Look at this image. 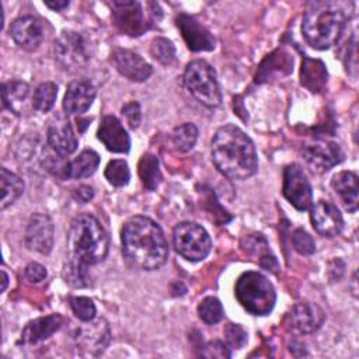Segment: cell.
Segmentation results:
<instances>
[{
  "label": "cell",
  "instance_id": "cb8c5ba5",
  "mask_svg": "<svg viewBox=\"0 0 359 359\" xmlns=\"http://www.w3.org/2000/svg\"><path fill=\"white\" fill-rule=\"evenodd\" d=\"M328 73L325 65L318 59L304 57L300 70V83L311 93H320L327 84Z\"/></svg>",
  "mask_w": 359,
  "mask_h": 359
},
{
  "label": "cell",
  "instance_id": "603a6c76",
  "mask_svg": "<svg viewBox=\"0 0 359 359\" xmlns=\"http://www.w3.org/2000/svg\"><path fill=\"white\" fill-rule=\"evenodd\" d=\"M65 323V318L60 314H50L45 317L35 318L29 321L21 334L22 344H38L50 335H53Z\"/></svg>",
  "mask_w": 359,
  "mask_h": 359
},
{
  "label": "cell",
  "instance_id": "ac0fdd59",
  "mask_svg": "<svg viewBox=\"0 0 359 359\" xmlns=\"http://www.w3.org/2000/svg\"><path fill=\"white\" fill-rule=\"evenodd\" d=\"M175 24L191 50L201 52L212 50L215 48V38L212 34L194 17L181 13L177 15Z\"/></svg>",
  "mask_w": 359,
  "mask_h": 359
},
{
  "label": "cell",
  "instance_id": "3957f363",
  "mask_svg": "<svg viewBox=\"0 0 359 359\" xmlns=\"http://www.w3.org/2000/svg\"><path fill=\"white\" fill-rule=\"evenodd\" d=\"M349 15L351 13H346V3H313L306 10L302 22V32L306 42L320 50L334 46Z\"/></svg>",
  "mask_w": 359,
  "mask_h": 359
},
{
  "label": "cell",
  "instance_id": "7bdbcfd3",
  "mask_svg": "<svg viewBox=\"0 0 359 359\" xmlns=\"http://www.w3.org/2000/svg\"><path fill=\"white\" fill-rule=\"evenodd\" d=\"M46 7L52 8L53 11H60L63 8H66L69 6V1L67 0H63V1H45L43 3Z\"/></svg>",
  "mask_w": 359,
  "mask_h": 359
},
{
  "label": "cell",
  "instance_id": "836d02e7",
  "mask_svg": "<svg viewBox=\"0 0 359 359\" xmlns=\"http://www.w3.org/2000/svg\"><path fill=\"white\" fill-rule=\"evenodd\" d=\"M198 314L203 323L216 324L223 318V306L219 299L209 296L199 303Z\"/></svg>",
  "mask_w": 359,
  "mask_h": 359
},
{
  "label": "cell",
  "instance_id": "9c48e42d",
  "mask_svg": "<svg viewBox=\"0 0 359 359\" xmlns=\"http://www.w3.org/2000/svg\"><path fill=\"white\" fill-rule=\"evenodd\" d=\"M91 45L86 35L76 31H63L53 45L56 63L65 70L83 67L91 57Z\"/></svg>",
  "mask_w": 359,
  "mask_h": 359
},
{
  "label": "cell",
  "instance_id": "1f68e13d",
  "mask_svg": "<svg viewBox=\"0 0 359 359\" xmlns=\"http://www.w3.org/2000/svg\"><path fill=\"white\" fill-rule=\"evenodd\" d=\"M86 264L69 258L63 268V279L73 287H84L90 285V276Z\"/></svg>",
  "mask_w": 359,
  "mask_h": 359
},
{
  "label": "cell",
  "instance_id": "7c38bea8",
  "mask_svg": "<svg viewBox=\"0 0 359 359\" xmlns=\"http://www.w3.org/2000/svg\"><path fill=\"white\" fill-rule=\"evenodd\" d=\"M302 153L309 167L318 174L331 170L334 165L344 160L341 147L337 143L324 139H318L306 144Z\"/></svg>",
  "mask_w": 359,
  "mask_h": 359
},
{
  "label": "cell",
  "instance_id": "60d3db41",
  "mask_svg": "<svg viewBox=\"0 0 359 359\" xmlns=\"http://www.w3.org/2000/svg\"><path fill=\"white\" fill-rule=\"evenodd\" d=\"M24 276L31 283H39L46 278V269L43 265H41L38 262H31L25 266Z\"/></svg>",
  "mask_w": 359,
  "mask_h": 359
},
{
  "label": "cell",
  "instance_id": "5b68a950",
  "mask_svg": "<svg viewBox=\"0 0 359 359\" xmlns=\"http://www.w3.org/2000/svg\"><path fill=\"white\" fill-rule=\"evenodd\" d=\"M111 17L115 27L130 36H139L161 18V8L154 1L146 4L135 0H115L111 3Z\"/></svg>",
  "mask_w": 359,
  "mask_h": 359
},
{
  "label": "cell",
  "instance_id": "484cf974",
  "mask_svg": "<svg viewBox=\"0 0 359 359\" xmlns=\"http://www.w3.org/2000/svg\"><path fill=\"white\" fill-rule=\"evenodd\" d=\"M29 94V86L21 80H11L3 84L1 95L6 108L14 114H21V108Z\"/></svg>",
  "mask_w": 359,
  "mask_h": 359
},
{
  "label": "cell",
  "instance_id": "4dcf8cb0",
  "mask_svg": "<svg viewBox=\"0 0 359 359\" xmlns=\"http://www.w3.org/2000/svg\"><path fill=\"white\" fill-rule=\"evenodd\" d=\"M57 97V86L52 81L39 84L32 97V107L39 112H48L52 109Z\"/></svg>",
  "mask_w": 359,
  "mask_h": 359
},
{
  "label": "cell",
  "instance_id": "7a4b0ae2",
  "mask_svg": "<svg viewBox=\"0 0 359 359\" xmlns=\"http://www.w3.org/2000/svg\"><path fill=\"white\" fill-rule=\"evenodd\" d=\"M210 153L216 168L230 180H247L258 170L255 146L236 125H224L216 130Z\"/></svg>",
  "mask_w": 359,
  "mask_h": 359
},
{
  "label": "cell",
  "instance_id": "8d00e7d4",
  "mask_svg": "<svg viewBox=\"0 0 359 359\" xmlns=\"http://www.w3.org/2000/svg\"><path fill=\"white\" fill-rule=\"evenodd\" d=\"M292 244L294 250L302 255H311L316 251V243L313 237L303 229H296L293 231Z\"/></svg>",
  "mask_w": 359,
  "mask_h": 359
},
{
  "label": "cell",
  "instance_id": "e575fe53",
  "mask_svg": "<svg viewBox=\"0 0 359 359\" xmlns=\"http://www.w3.org/2000/svg\"><path fill=\"white\" fill-rule=\"evenodd\" d=\"M151 56L161 65H171L175 60V48L167 38H156L150 46Z\"/></svg>",
  "mask_w": 359,
  "mask_h": 359
},
{
  "label": "cell",
  "instance_id": "8fae6325",
  "mask_svg": "<svg viewBox=\"0 0 359 359\" xmlns=\"http://www.w3.org/2000/svg\"><path fill=\"white\" fill-rule=\"evenodd\" d=\"M282 194L297 210H306L311 206V185L299 164L292 163L285 167Z\"/></svg>",
  "mask_w": 359,
  "mask_h": 359
},
{
  "label": "cell",
  "instance_id": "277c9868",
  "mask_svg": "<svg viewBox=\"0 0 359 359\" xmlns=\"http://www.w3.org/2000/svg\"><path fill=\"white\" fill-rule=\"evenodd\" d=\"M69 258L86 265H94L105 259L109 238L101 223L88 213H81L72 220L67 236Z\"/></svg>",
  "mask_w": 359,
  "mask_h": 359
},
{
  "label": "cell",
  "instance_id": "f1b7e54d",
  "mask_svg": "<svg viewBox=\"0 0 359 359\" xmlns=\"http://www.w3.org/2000/svg\"><path fill=\"white\" fill-rule=\"evenodd\" d=\"M0 172H1V178H0V181H1L0 209L4 210L7 206L13 205L21 196V194L24 192V182L17 174L8 171L4 167L1 168Z\"/></svg>",
  "mask_w": 359,
  "mask_h": 359
},
{
  "label": "cell",
  "instance_id": "ee69618b",
  "mask_svg": "<svg viewBox=\"0 0 359 359\" xmlns=\"http://www.w3.org/2000/svg\"><path fill=\"white\" fill-rule=\"evenodd\" d=\"M1 292H4L6 290V287H7V283H8V276H7V273L4 272V271H1Z\"/></svg>",
  "mask_w": 359,
  "mask_h": 359
},
{
  "label": "cell",
  "instance_id": "4fadbf2b",
  "mask_svg": "<svg viewBox=\"0 0 359 359\" xmlns=\"http://www.w3.org/2000/svg\"><path fill=\"white\" fill-rule=\"evenodd\" d=\"M324 311L313 303L302 302L292 307L286 314L285 324L286 328L294 334H311L317 331L324 323Z\"/></svg>",
  "mask_w": 359,
  "mask_h": 359
},
{
  "label": "cell",
  "instance_id": "f546056e",
  "mask_svg": "<svg viewBox=\"0 0 359 359\" xmlns=\"http://www.w3.org/2000/svg\"><path fill=\"white\" fill-rule=\"evenodd\" d=\"M171 140L178 151H189L198 140V128L191 122L182 123L174 128L171 133Z\"/></svg>",
  "mask_w": 359,
  "mask_h": 359
},
{
  "label": "cell",
  "instance_id": "f35d334b",
  "mask_svg": "<svg viewBox=\"0 0 359 359\" xmlns=\"http://www.w3.org/2000/svg\"><path fill=\"white\" fill-rule=\"evenodd\" d=\"M122 115L125 116L126 122L129 123L130 128H137L140 123V118H142V112H140V105L137 101H130L126 102L122 109H121Z\"/></svg>",
  "mask_w": 359,
  "mask_h": 359
},
{
  "label": "cell",
  "instance_id": "6da1fadb",
  "mask_svg": "<svg viewBox=\"0 0 359 359\" xmlns=\"http://www.w3.org/2000/svg\"><path fill=\"white\" fill-rule=\"evenodd\" d=\"M122 251L139 269L161 268L168 257V245L161 227L147 216L128 219L121 230Z\"/></svg>",
  "mask_w": 359,
  "mask_h": 359
},
{
  "label": "cell",
  "instance_id": "4316f807",
  "mask_svg": "<svg viewBox=\"0 0 359 359\" xmlns=\"http://www.w3.org/2000/svg\"><path fill=\"white\" fill-rule=\"evenodd\" d=\"M100 156L94 150H83L74 160L69 161L67 178H86L95 172Z\"/></svg>",
  "mask_w": 359,
  "mask_h": 359
},
{
  "label": "cell",
  "instance_id": "ffe728a7",
  "mask_svg": "<svg viewBox=\"0 0 359 359\" xmlns=\"http://www.w3.org/2000/svg\"><path fill=\"white\" fill-rule=\"evenodd\" d=\"M95 98V88L88 80L72 81L63 97V109L66 114L80 115L86 112Z\"/></svg>",
  "mask_w": 359,
  "mask_h": 359
},
{
  "label": "cell",
  "instance_id": "74e56055",
  "mask_svg": "<svg viewBox=\"0 0 359 359\" xmlns=\"http://www.w3.org/2000/svg\"><path fill=\"white\" fill-rule=\"evenodd\" d=\"M224 337L229 348L240 349L247 342V332L240 324H227L224 328Z\"/></svg>",
  "mask_w": 359,
  "mask_h": 359
},
{
  "label": "cell",
  "instance_id": "e0dca14e",
  "mask_svg": "<svg viewBox=\"0 0 359 359\" xmlns=\"http://www.w3.org/2000/svg\"><path fill=\"white\" fill-rule=\"evenodd\" d=\"M111 62L115 69L130 81L142 83L153 73V67L142 56L128 49H115L111 55Z\"/></svg>",
  "mask_w": 359,
  "mask_h": 359
},
{
  "label": "cell",
  "instance_id": "d590c367",
  "mask_svg": "<svg viewBox=\"0 0 359 359\" xmlns=\"http://www.w3.org/2000/svg\"><path fill=\"white\" fill-rule=\"evenodd\" d=\"M69 303H70L73 314L79 320L86 323V321H90V320L95 318L97 309H95V304L93 303V300L90 297H86V296H72L69 299Z\"/></svg>",
  "mask_w": 359,
  "mask_h": 359
},
{
  "label": "cell",
  "instance_id": "83f0119b",
  "mask_svg": "<svg viewBox=\"0 0 359 359\" xmlns=\"http://www.w3.org/2000/svg\"><path fill=\"white\" fill-rule=\"evenodd\" d=\"M139 177L142 180V184L146 189L154 191L160 182H161V171H160V164L158 158L154 154L146 153L140 157L139 165H137Z\"/></svg>",
  "mask_w": 359,
  "mask_h": 359
},
{
  "label": "cell",
  "instance_id": "8992f818",
  "mask_svg": "<svg viewBox=\"0 0 359 359\" xmlns=\"http://www.w3.org/2000/svg\"><path fill=\"white\" fill-rule=\"evenodd\" d=\"M237 302L254 316H266L272 311L276 293L272 283L259 272L248 271L240 275L234 286Z\"/></svg>",
  "mask_w": 359,
  "mask_h": 359
},
{
  "label": "cell",
  "instance_id": "7402d4cb",
  "mask_svg": "<svg viewBox=\"0 0 359 359\" xmlns=\"http://www.w3.org/2000/svg\"><path fill=\"white\" fill-rule=\"evenodd\" d=\"M331 187L337 196L339 198L344 208L355 213L359 205V187H358V175L353 171H341L334 175L331 181Z\"/></svg>",
  "mask_w": 359,
  "mask_h": 359
},
{
  "label": "cell",
  "instance_id": "44dd1931",
  "mask_svg": "<svg viewBox=\"0 0 359 359\" xmlns=\"http://www.w3.org/2000/svg\"><path fill=\"white\" fill-rule=\"evenodd\" d=\"M48 144L62 156L72 154L77 149V137L66 118L57 116L48 128Z\"/></svg>",
  "mask_w": 359,
  "mask_h": 359
},
{
  "label": "cell",
  "instance_id": "b9f144b4",
  "mask_svg": "<svg viewBox=\"0 0 359 359\" xmlns=\"http://www.w3.org/2000/svg\"><path fill=\"white\" fill-rule=\"evenodd\" d=\"M94 196V189L90 185H80L73 191V198L79 201L80 203H87L93 199Z\"/></svg>",
  "mask_w": 359,
  "mask_h": 359
},
{
  "label": "cell",
  "instance_id": "2e32d148",
  "mask_svg": "<svg viewBox=\"0 0 359 359\" xmlns=\"http://www.w3.org/2000/svg\"><path fill=\"white\" fill-rule=\"evenodd\" d=\"M10 35L14 42L25 50L38 49L45 36L41 20L34 15H22L15 18L10 25Z\"/></svg>",
  "mask_w": 359,
  "mask_h": 359
},
{
  "label": "cell",
  "instance_id": "d4e9b609",
  "mask_svg": "<svg viewBox=\"0 0 359 359\" xmlns=\"http://www.w3.org/2000/svg\"><path fill=\"white\" fill-rule=\"evenodd\" d=\"M292 66H293V57L283 49H278L273 53L268 55L266 59L261 63L255 79H257V81L261 83V81L268 80L269 76L275 72L280 73V74H287V72H285L283 67L290 72L293 69Z\"/></svg>",
  "mask_w": 359,
  "mask_h": 359
},
{
  "label": "cell",
  "instance_id": "ab89813d",
  "mask_svg": "<svg viewBox=\"0 0 359 359\" xmlns=\"http://www.w3.org/2000/svg\"><path fill=\"white\" fill-rule=\"evenodd\" d=\"M203 356L206 358H217V359H227L231 356L229 346L224 345L222 341H210L206 344L203 352Z\"/></svg>",
  "mask_w": 359,
  "mask_h": 359
},
{
  "label": "cell",
  "instance_id": "30bf717a",
  "mask_svg": "<svg viewBox=\"0 0 359 359\" xmlns=\"http://www.w3.org/2000/svg\"><path fill=\"white\" fill-rule=\"evenodd\" d=\"M76 346L81 356L101 355L111 341V330L104 318H93L86 321L74 335Z\"/></svg>",
  "mask_w": 359,
  "mask_h": 359
},
{
  "label": "cell",
  "instance_id": "5bb4252c",
  "mask_svg": "<svg viewBox=\"0 0 359 359\" xmlns=\"http://www.w3.org/2000/svg\"><path fill=\"white\" fill-rule=\"evenodd\" d=\"M55 227L48 215L34 213L25 229V244L31 251L49 254L53 247Z\"/></svg>",
  "mask_w": 359,
  "mask_h": 359
},
{
  "label": "cell",
  "instance_id": "d6a6232c",
  "mask_svg": "<svg viewBox=\"0 0 359 359\" xmlns=\"http://www.w3.org/2000/svg\"><path fill=\"white\" fill-rule=\"evenodd\" d=\"M105 178L114 187H125L130 180V170L125 160H111L104 171Z\"/></svg>",
  "mask_w": 359,
  "mask_h": 359
},
{
  "label": "cell",
  "instance_id": "52a82bcc",
  "mask_svg": "<svg viewBox=\"0 0 359 359\" xmlns=\"http://www.w3.org/2000/svg\"><path fill=\"white\" fill-rule=\"evenodd\" d=\"M184 84L189 94L205 107L215 108L222 101V93L215 69L205 60H192L184 72Z\"/></svg>",
  "mask_w": 359,
  "mask_h": 359
},
{
  "label": "cell",
  "instance_id": "ba28073f",
  "mask_svg": "<svg viewBox=\"0 0 359 359\" xmlns=\"http://www.w3.org/2000/svg\"><path fill=\"white\" fill-rule=\"evenodd\" d=\"M172 243L175 251L192 262L206 258L212 248V241L208 231L194 222L178 223L174 227Z\"/></svg>",
  "mask_w": 359,
  "mask_h": 359
},
{
  "label": "cell",
  "instance_id": "9a60e30c",
  "mask_svg": "<svg viewBox=\"0 0 359 359\" xmlns=\"http://www.w3.org/2000/svg\"><path fill=\"white\" fill-rule=\"evenodd\" d=\"M310 219L316 231L324 237H335L344 227L342 215L338 208L328 201H317L311 206Z\"/></svg>",
  "mask_w": 359,
  "mask_h": 359
},
{
  "label": "cell",
  "instance_id": "d6986e66",
  "mask_svg": "<svg viewBox=\"0 0 359 359\" xmlns=\"http://www.w3.org/2000/svg\"><path fill=\"white\" fill-rule=\"evenodd\" d=\"M98 140L112 153H128L130 149V139L121 121L114 115H105L97 130Z\"/></svg>",
  "mask_w": 359,
  "mask_h": 359
}]
</instances>
